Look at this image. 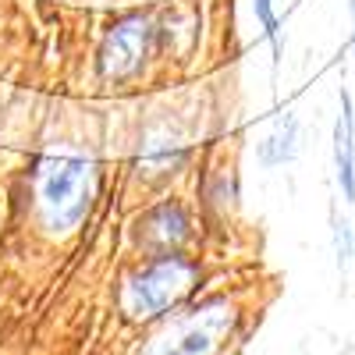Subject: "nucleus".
Returning <instances> with one entry per match:
<instances>
[{
	"label": "nucleus",
	"mask_w": 355,
	"mask_h": 355,
	"mask_svg": "<svg viewBox=\"0 0 355 355\" xmlns=\"http://www.w3.org/2000/svg\"><path fill=\"white\" fill-rule=\"evenodd\" d=\"M40 199L53 227H71L89 206V160L85 157H53L40 171Z\"/></svg>",
	"instance_id": "f257e3e1"
},
{
	"label": "nucleus",
	"mask_w": 355,
	"mask_h": 355,
	"mask_svg": "<svg viewBox=\"0 0 355 355\" xmlns=\"http://www.w3.org/2000/svg\"><path fill=\"white\" fill-rule=\"evenodd\" d=\"M192 274H196V266L189 259H182L178 252H164L146 266L142 274L132 277L125 302L135 316H153V313L167 309L178 295L189 288Z\"/></svg>",
	"instance_id": "f03ea898"
},
{
	"label": "nucleus",
	"mask_w": 355,
	"mask_h": 355,
	"mask_svg": "<svg viewBox=\"0 0 355 355\" xmlns=\"http://www.w3.org/2000/svg\"><path fill=\"white\" fill-rule=\"evenodd\" d=\"M150 40H153V25L142 21V18H132L125 25H117L107 36L103 50H100V71L107 78L132 75L142 64V57L150 53Z\"/></svg>",
	"instance_id": "7ed1b4c3"
},
{
	"label": "nucleus",
	"mask_w": 355,
	"mask_h": 355,
	"mask_svg": "<svg viewBox=\"0 0 355 355\" xmlns=\"http://www.w3.org/2000/svg\"><path fill=\"white\" fill-rule=\"evenodd\" d=\"M334 167L338 185L348 202H355V117H352V96L341 93V114L334 125Z\"/></svg>",
	"instance_id": "20e7f679"
},
{
	"label": "nucleus",
	"mask_w": 355,
	"mask_h": 355,
	"mask_svg": "<svg viewBox=\"0 0 355 355\" xmlns=\"http://www.w3.org/2000/svg\"><path fill=\"white\" fill-rule=\"evenodd\" d=\"M139 234L146 242H157L160 249H171L189 234V220L182 214V206L164 202V206H157V210H150L139 220Z\"/></svg>",
	"instance_id": "39448f33"
},
{
	"label": "nucleus",
	"mask_w": 355,
	"mask_h": 355,
	"mask_svg": "<svg viewBox=\"0 0 355 355\" xmlns=\"http://www.w3.org/2000/svg\"><path fill=\"white\" fill-rule=\"evenodd\" d=\"M299 142H302V125H299V117H295V114H284L281 121H277V128L259 142L256 157H259L263 167L291 164L295 157H299Z\"/></svg>",
	"instance_id": "423d86ee"
},
{
	"label": "nucleus",
	"mask_w": 355,
	"mask_h": 355,
	"mask_svg": "<svg viewBox=\"0 0 355 355\" xmlns=\"http://www.w3.org/2000/svg\"><path fill=\"white\" fill-rule=\"evenodd\" d=\"M252 11H256V21L263 25L266 40H270V46H274V61H281V57H284V43H281V21L274 15V0H252Z\"/></svg>",
	"instance_id": "0eeeda50"
},
{
	"label": "nucleus",
	"mask_w": 355,
	"mask_h": 355,
	"mask_svg": "<svg viewBox=\"0 0 355 355\" xmlns=\"http://www.w3.org/2000/svg\"><path fill=\"white\" fill-rule=\"evenodd\" d=\"M210 348H214V334L210 331H189L167 355H206Z\"/></svg>",
	"instance_id": "6e6552de"
},
{
	"label": "nucleus",
	"mask_w": 355,
	"mask_h": 355,
	"mask_svg": "<svg viewBox=\"0 0 355 355\" xmlns=\"http://www.w3.org/2000/svg\"><path fill=\"white\" fill-rule=\"evenodd\" d=\"M334 245H338V263L348 266V259L355 252V239H352V224L348 220H334Z\"/></svg>",
	"instance_id": "1a4fd4ad"
},
{
	"label": "nucleus",
	"mask_w": 355,
	"mask_h": 355,
	"mask_svg": "<svg viewBox=\"0 0 355 355\" xmlns=\"http://www.w3.org/2000/svg\"><path fill=\"white\" fill-rule=\"evenodd\" d=\"M348 8H352V21H355V0H348ZM352 46H355V33H352Z\"/></svg>",
	"instance_id": "9d476101"
}]
</instances>
